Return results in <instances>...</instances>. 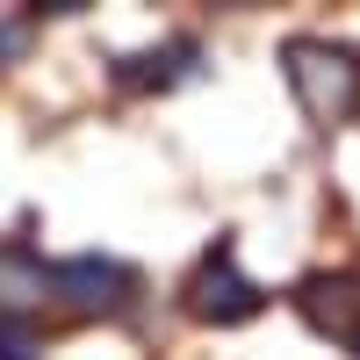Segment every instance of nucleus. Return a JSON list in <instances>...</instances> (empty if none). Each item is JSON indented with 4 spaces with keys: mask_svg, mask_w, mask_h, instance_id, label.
Wrapping results in <instances>:
<instances>
[{
    "mask_svg": "<svg viewBox=\"0 0 360 360\" xmlns=\"http://www.w3.org/2000/svg\"><path fill=\"white\" fill-rule=\"evenodd\" d=\"M353 346H360V339H353Z\"/></svg>",
    "mask_w": 360,
    "mask_h": 360,
    "instance_id": "nucleus-9",
    "label": "nucleus"
},
{
    "mask_svg": "<svg viewBox=\"0 0 360 360\" xmlns=\"http://www.w3.org/2000/svg\"><path fill=\"white\" fill-rule=\"evenodd\" d=\"M0 360H37V324L29 317H0Z\"/></svg>",
    "mask_w": 360,
    "mask_h": 360,
    "instance_id": "nucleus-7",
    "label": "nucleus"
},
{
    "mask_svg": "<svg viewBox=\"0 0 360 360\" xmlns=\"http://www.w3.org/2000/svg\"><path fill=\"white\" fill-rule=\"evenodd\" d=\"M22 44H29V22H0V58H22Z\"/></svg>",
    "mask_w": 360,
    "mask_h": 360,
    "instance_id": "nucleus-8",
    "label": "nucleus"
},
{
    "mask_svg": "<svg viewBox=\"0 0 360 360\" xmlns=\"http://www.w3.org/2000/svg\"><path fill=\"white\" fill-rule=\"evenodd\" d=\"M188 310H195L202 324H245V317L259 310V288L238 274L231 245H217V252L202 259V274L188 281Z\"/></svg>",
    "mask_w": 360,
    "mask_h": 360,
    "instance_id": "nucleus-2",
    "label": "nucleus"
},
{
    "mask_svg": "<svg viewBox=\"0 0 360 360\" xmlns=\"http://www.w3.org/2000/svg\"><path fill=\"white\" fill-rule=\"evenodd\" d=\"M281 72H288V86H295V101H303V115L324 123V130L346 123L353 101H360V65H353V51H339V44L295 37V44L281 51Z\"/></svg>",
    "mask_w": 360,
    "mask_h": 360,
    "instance_id": "nucleus-1",
    "label": "nucleus"
},
{
    "mask_svg": "<svg viewBox=\"0 0 360 360\" xmlns=\"http://www.w3.org/2000/svg\"><path fill=\"white\" fill-rule=\"evenodd\" d=\"M295 303H303V317L317 324V332L360 339V274H310L303 288H295Z\"/></svg>",
    "mask_w": 360,
    "mask_h": 360,
    "instance_id": "nucleus-4",
    "label": "nucleus"
},
{
    "mask_svg": "<svg viewBox=\"0 0 360 360\" xmlns=\"http://www.w3.org/2000/svg\"><path fill=\"white\" fill-rule=\"evenodd\" d=\"M51 288V274H44V259L37 252H8V259H0V317H22V303H29V295H44Z\"/></svg>",
    "mask_w": 360,
    "mask_h": 360,
    "instance_id": "nucleus-5",
    "label": "nucleus"
},
{
    "mask_svg": "<svg viewBox=\"0 0 360 360\" xmlns=\"http://www.w3.org/2000/svg\"><path fill=\"white\" fill-rule=\"evenodd\" d=\"M51 295L65 310H86V317H94V310H123L130 303V274L115 259H101V252H79V259L51 266Z\"/></svg>",
    "mask_w": 360,
    "mask_h": 360,
    "instance_id": "nucleus-3",
    "label": "nucleus"
},
{
    "mask_svg": "<svg viewBox=\"0 0 360 360\" xmlns=\"http://www.w3.org/2000/svg\"><path fill=\"white\" fill-rule=\"evenodd\" d=\"M173 58H195V44H173V51H152V58H123V72H115V79H123V86H166L173 79Z\"/></svg>",
    "mask_w": 360,
    "mask_h": 360,
    "instance_id": "nucleus-6",
    "label": "nucleus"
}]
</instances>
